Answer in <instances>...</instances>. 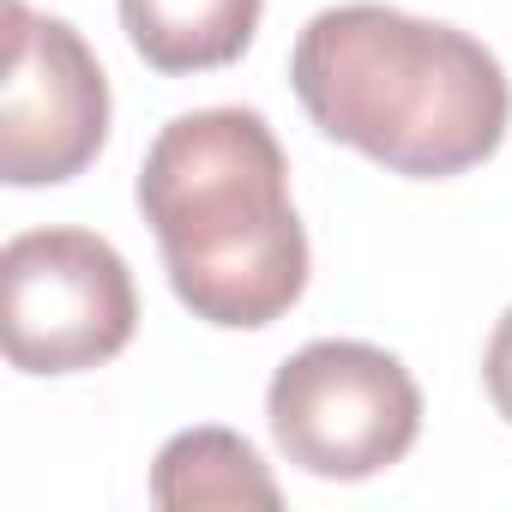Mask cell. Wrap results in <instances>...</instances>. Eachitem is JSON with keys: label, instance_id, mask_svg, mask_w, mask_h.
Listing matches in <instances>:
<instances>
[{"label": "cell", "instance_id": "obj_1", "mask_svg": "<svg viewBox=\"0 0 512 512\" xmlns=\"http://www.w3.org/2000/svg\"><path fill=\"white\" fill-rule=\"evenodd\" d=\"M139 211L193 320L253 332L302 302L308 235L290 205V157L266 115H175L145 151Z\"/></svg>", "mask_w": 512, "mask_h": 512}, {"label": "cell", "instance_id": "obj_2", "mask_svg": "<svg viewBox=\"0 0 512 512\" xmlns=\"http://www.w3.org/2000/svg\"><path fill=\"white\" fill-rule=\"evenodd\" d=\"M290 85L326 139L416 181L476 169L512 121V85L476 37L374 0L308 19Z\"/></svg>", "mask_w": 512, "mask_h": 512}, {"label": "cell", "instance_id": "obj_3", "mask_svg": "<svg viewBox=\"0 0 512 512\" xmlns=\"http://www.w3.org/2000/svg\"><path fill=\"white\" fill-rule=\"evenodd\" d=\"M266 422L278 452L308 476L362 482L416 446L422 392L398 356L356 338H320L272 374Z\"/></svg>", "mask_w": 512, "mask_h": 512}, {"label": "cell", "instance_id": "obj_4", "mask_svg": "<svg viewBox=\"0 0 512 512\" xmlns=\"http://www.w3.org/2000/svg\"><path fill=\"white\" fill-rule=\"evenodd\" d=\"M127 260L91 229H25L0 247V338L19 374H85L133 344Z\"/></svg>", "mask_w": 512, "mask_h": 512}, {"label": "cell", "instance_id": "obj_5", "mask_svg": "<svg viewBox=\"0 0 512 512\" xmlns=\"http://www.w3.org/2000/svg\"><path fill=\"white\" fill-rule=\"evenodd\" d=\"M109 139V79L91 43L25 0H7V79H0V181L55 187L97 163Z\"/></svg>", "mask_w": 512, "mask_h": 512}, {"label": "cell", "instance_id": "obj_6", "mask_svg": "<svg viewBox=\"0 0 512 512\" xmlns=\"http://www.w3.org/2000/svg\"><path fill=\"white\" fill-rule=\"evenodd\" d=\"M127 43L157 73H211L241 61L260 31V0H121Z\"/></svg>", "mask_w": 512, "mask_h": 512}, {"label": "cell", "instance_id": "obj_7", "mask_svg": "<svg viewBox=\"0 0 512 512\" xmlns=\"http://www.w3.org/2000/svg\"><path fill=\"white\" fill-rule=\"evenodd\" d=\"M151 500L169 512H193V506H278V482L260 464L241 434L229 428H187L157 452L151 470Z\"/></svg>", "mask_w": 512, "mask_h": 512}, {"label": "cell", "instance_id": "obj_8", "mask_svg": "<svg viewBox=\"0 0 512 512\" xmlns=\"http://www.w3.org/2000/svg\"><path fill=\"white\" fill-rule=\"evenodd\" d=\"M482 386L494 398V410L512 422V308L500 314L494 338H488V356H482Z\"/></svg>", "mask_w": 512, "mask_h": 512}]
</instances>
